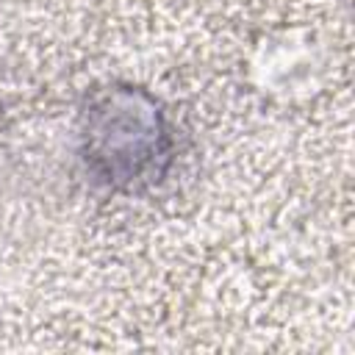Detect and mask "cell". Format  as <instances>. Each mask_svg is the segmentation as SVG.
<instances>
[{
  "mask_svg": "<svg viewBox=\"0 0 355 355\" xmlns=\"http://www.w3.org/2000/svg\"><path fill=\"white\" fill-rule=\"evenodd\" d=\"M175 125L144 86L108 80L86 92L78 111V158L100 189L141 194L164 183L175 164Z\"/></svg>",
  "mask_w": 355,
  "mask_h": 355,
  "instance_id": "cell-1",
  "label": "cell"
}]
</instances>
